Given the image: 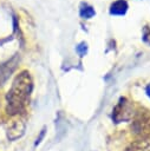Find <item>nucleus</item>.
I'll list each match as a JSON object with an SVG mask.
<instances>
[{"instance_id": "obj_5", "label": "nucleus", "mask_w": 150, "mask_h": 151, "mask_svg": "<svg viewBox=\"0 0 150 151\" xmlns=\"http://www.w3.org/2000/svg\"><path fill=\"white\" fill-rule=\"evenodd\" d=\"M15 65H12V61L7 63V64H4L2 66H0V85L8 78V76L13 72Z\"/></svg>"}, {"instance_id": "obj_8", "label": "nucleus", "mask_w": 150, "mask_h": 151, "mask_svg": "<svg viewBox=\"0 0 150 151\" xmlns=\"http://www.w3.org/2000/svg\"><path fill=\"white\" fill-rule=\"evenodd\" d=\"M86 50H87V47H86V44H85V42H81L80 45H78V46H77V52H78L81 57L86 53Z\"/></svg>"}, {"instance_id": "obj_9", "label": "nucleus", "mask_w": 150, "mask_h": 151, "mask_svg": "<svg viewBox=\"0 0 150 151\" xmlns=\"http://www.w3.org/2000/svg\"><path fill=\"white\" fill-rule=\"evenodd\" d=\"M146 94H148V97L150 98V85L146 86Z\"/></svg>"}, {"instance_id": "obj_1", "label": "nucleus", "mask_w": 150, "mask_h": 151, "mask_svg": "<svg viewBox=\"0 0 150 151\" xmlns=\"http://www.w3.org/2000/svg\"><path fill=\"white\" fill-rule=\"evenodd\" d=\"M32 91V79L30 73L24 71L14 79L7 94V112L11 114L19 113L26 106Z\"/></svg>"}, {"instance_id": "obj_6", "label": "nucleus", "mask_w": 150, "mask_h": 151, "mask_svg": "<svg viewBox=\"0 0 150 151\" xmlns=\"http://www.w3.org/2000/svg\"><path fill=\"white\" fill-rule=\"evenodd\" d=\"M128 151H150V143H148L146 140H138L136 143H133Z\"/></svg>"}, {"instance_id": "obj_2", "label": "nucleus", "mask_w": 150, "mask_h": 151, "mask_svg": "<svg viewBox=\"0 0 150 151\" xmlns=\"http://www.w3.org/2000/svg\"><path fill=\"white\" fill-rule=\"evenodd\" d=\"M115 111H120V112H113V118H115V120H117V122H120V120H123V119H128V118L131 116V113H130V107H129V105L125 103V99H122V100L119 101V104L116 106Z\"/></svg>"}, {"instance_id": "obj_4", "label": "nucleus", "mask_w": 150, "mask_h": 151, "mask_svg": "<svg viewBox=\"0 0 150 151\" xmlns=\"http://www.w3.org/2000/svg\"><path fill=\"white\" fill-rule=\"evenodd\" d=\"M128 9V4L125 0H118L116 2H113L111 5V8H110V13L111 14H115V15H123L125 14Z\"/></svg>"}, {"instance_id": "obj_7", "label": "nucleus", "mask_w": 150, "mask_h": 151, "mask_svg": "<svg viewBox=\"0 0 150 151\" xmlns=\"http://www.w3.org/2000/svg\"><path fill=\"white\" fill-rule=\"evenodd\" d=\"M80 17L81 18H84V19H89V18H91V17H93L94 15V9L91 7V6H89L87 4H81V6H80Z\"/></svg>"}, {"instance_id": "obj_3", "label": "nucleus", "mask_w": 150, "mask_h": 151, "mask_svg": "<svg viewBox=\"0 0 150 151\" xmlns=\"http://www.w3.org/2000/svg\"><path fill=\"white\" fill-rule=\"evenodd\" d=\"M24 130H25V124L21 120H14L11 124V126H8L7 129V136L9 139H17L22 136Z\"/></svg>"}]
</instances>
